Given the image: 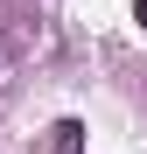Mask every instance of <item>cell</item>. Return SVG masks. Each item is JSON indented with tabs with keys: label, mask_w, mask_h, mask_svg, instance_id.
<instances>
[{
	"label": "cell",
	"mask_w": 147,
	"mask_h": 154,
	"mask_svg": "<svg viewBox=\"0 0 147 154\" xmlns=\"http://www.w3.org/2000/svg\"><path fill=\"white\" fill-rule=\"evenodd\" d=\"M49 147H56V154H84V126H77V119H56Z\"/></svg>",
	"instance_id": "6da1fadb"
},
{
	"label": "cell",
	"mask_w": 147,
	"mask_h": 154,
	"mask_svg": "<svg viewBox=\"0 0 147 154\" xmlns=\"http://www.w3.org/2000/svg\"><path fill=\"white\" fill-rule=\"evenodd\" d=\"M133 14H140V21H147V0H140V7H133Z\"/></svg>",
	"instance_id": "7a4b0ae2"
}]
</instances>
